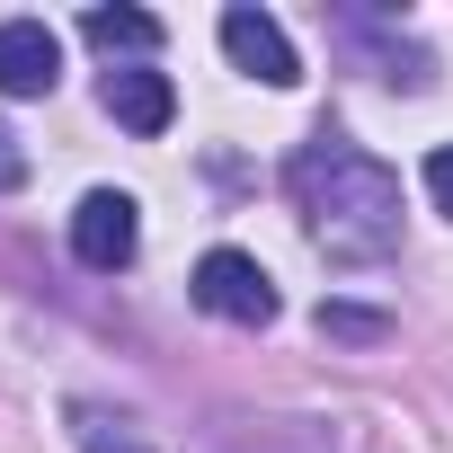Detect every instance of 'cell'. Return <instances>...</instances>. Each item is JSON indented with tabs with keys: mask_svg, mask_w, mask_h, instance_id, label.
Listing matches in <instances>:
<instances>
[{
	"mask_svg": "<svg viewBox=\"0 0 453 453\" xmlns=\"http://www.w3.org/2000/svg\"><path fill=\"white\" fill-rule=\"evenodd\" d=\"M63 45L45 19H0V98H54Z\"/></svg>",
	"mask_w": 453,
	"mask_h": 453,
	"instance_id": "cell-5",
	"label": "cell"
},
{
	"mask_svg": "<svg viewBox=\"0 0 453 453\" xmlns=\"http://www.w3.org/2000/svg\"><path fill=\"white\" fill-rule=\"evenodd\" d=\"M320 329L329 338H391V320L382 311H356V303H320Z\"/></svg>",
	"mask_w": 453,
	"mask_h": 453,
	"instance_id": "cell-9",
	"label": "cell"
},
{
	"mask_svg": "<svg viewBox=\"0 0 453 453\" xmlns=\"http://www.w3.org/2000/svg\"><path fill=\"white\" fill-rule=\"evenodd\" d=\"M187 294H196V311L232 320V329H267V320H276V285H267V267H258L250 250H204Z\"/></svg>",
	"mask_w": 453,
	"mask_h": 453,
	"instance_id": "cell-2",
	"label": "cell"
},
{
	"mask_svg": "<svg viewBox=\"0 0 453 453\" xmlns=\"http://www.w3.org/2000/svg\"><path fill=\"white\" fill-rule=\"evenodd\" d=\"M72 435H81V453H151L142 426L125 409H107V400H72Z\"/></svg>",
	"mask_w": 453,
	"mask_h": 453,
	"instance_id": "cell-8",
	"label": "cell"
},
{
	"mask_svg": "<svg viewBox=\"0 0 453 453\" xmlns=\"http://www.w3.org/2000/svg\"><path fill=\"white\" fill-rule=\"evenodd\" d=\"M222 54H232L250 81H267V89H294V81H303L294 36H285L267 10H250V0H241V10H222Z\"/></svg>",
	"mask_w": 453,
	"mask_h": 453,
	"instance_id": "cell-4",
	"label": "cell"
},
{
	"mask_svg": "<svg viewBox=\"0 0 453 453\" xmlns=\"http://www.w3.org/2000/svg\"><path fill=\"white\" fill-rule=\"evenodd\" d=\"M10 187H27V142L0 125V196H10Z\"/></svg>",
	"mask_w": 453,
	"mask_h": 453,
	"instance_id": "cell-11",
	"label": "cell"
},
{
	"mask_svg": "<svg viewBox=\"0 0 453 453\" xmlns=\"http://www.w3.org/2000/svg\"><path fill=\"white\" fill-rule=\"evenodd\" d=\"M426 196H435V213H453V142L426 151Z\"/></svg>",
	"mask_w": 453,
	"mask_h": 453,
	"instance_id": "cell-10",
	"label": "cell"
},
{
	"mask_svg": "<svg viewBox=\"0 0 453 453\" xmlns=\"http://www.w3.org/2000/svg\"><path fill=\"white\" fill-rule=\"evenodd\" d=\"M98 107H107L125 134H169L178 89H169V72H107V81H98Z\"/></svg>",
	"mask_w": 453,
	"mask_h": 453,
	"instance_id": "cell-6",
	"label": "cell"
},
{
	"mask_svg": "<svg viewBox=\"0 0 453 453\" xmlns=\"http://www.w3.org/2000/svg\"><path fill=\"white\" fill-rule=\"evenodd\" d=\"M81 36H89L98 54H160V19H151V10H89Z\"/></svg>",
	"mask_w": 453,
	"mask_h": 453,
	"instance_id": "cell-7",
	"label": "cell"
},
{
	"mask_svg": "<svg viewBox=\"0 0 453 453\" xmlns=\"http://www.w3.org/2000/svg\"><path fill=\"white\" fill-rule=\"evenodd\" d=\"M134 250H142L134 196H125V187H89V196L72 204V258L98 267V276H116V267H134Z\"/></svg>",
	"mask_w": 453,
	"mask_h": 453,
	"instance_id": "cell-3",
	"label": "cell"
},
{
	"mask_svg": "<svg viewBox=\"0 0 453 453\" xmlns=\"http://www.w3.org/2000/svg\"><path fill=\"white\" fill-rule=\"evenodd\" d=\"M285 196H294L303 232L329 267H382L400 250V178L365 142H347L338 125H320L285 160Z\"/></svg>",
	"mask_w": 453,
	"mask_h": 453,
	"instance_id": "cell-1",
	"label": "cell"
}]
</instances>
